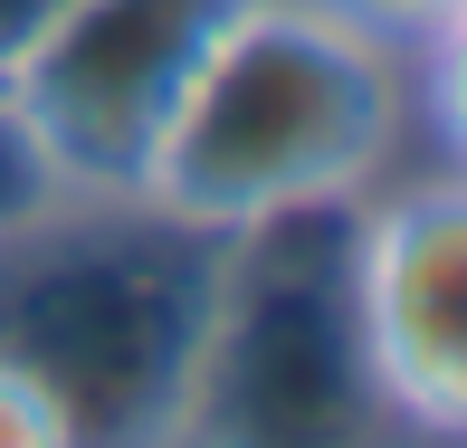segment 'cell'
Returning a JSON list of instances; mask_svg holds the SVG:
<instances>
[{
    "label": "cell",
    "instance_id": "1",
    "mask_svg": "<svg viewBox=\"0 0 467 448\" xmlns=\"http://www.w3.org/2000/svg\"><path fill=\"white\" fill-rule=\"evenodd\" d=\"M239 239L153 201H38L0 220V353L67 401L87 448H191Z\"/></svg>",
    "mask_w": 467,
    "mask_h": 448
},
{
    "label": "cell",
    "instance_id": "2",
    "mask_svg": "<svg viewBox=\"0 0 467 448\" xmlns=\"http://www.w3.org/2000/svg\"><path fill=\"white\" fill-rule=\"evenodd\" d=\"M410 172V68L306 0H248L172 105L134 201L220 239L353 210Z\"/></svg>",
    "mask_w": 467,
    "mask_h": 448
},
{
    "label": "cell",
    "instance_id": "3",
    "mask_svg": "<svg viewBox=\"0 0 467 448\" xmlns=\"http://www.w3.org/2000/svg\"><path fill=\"white\" fill-rule=\"evenodd\" d=\"M191 448H400L344 306V210L239 239Z\"/></svg>",
    "mask_w": 467,
    "mask_h": 448
},
{
    "label": "cell",
    "instance_id": "4",
    "mask_svg": "<svg viewBox=\"0 0 467 448\" xmlns=\"http://www.w3.org/2000/svg\"><path fill=\"white\" fill-rule=\"evenodd\" d=\"M248 0H48L0 48V105L19 115L48 201H134L172 105Z\"/></svg>",
    "mask_w": 467,
    "mask_h": 448
},
{
    "label": "cell",
    "instance_id": "5",
    "mask_svg": "<svg viewBox=\"0 0 467 448\" xmlns=\"http://www.w3.org/2000/svg\"><path fill=\"white\" fill-rule=\"evenodd\" d=\"M344 306L400 448H467V172L410 162L344 210Z\"/></svg>",
    "mask_w": 467,
    "mask_h": 448
},
{
    "label": "cell",
    "instance_id": "6",
    "mask_svg": "<svg viewBox=\"0 0 467 448\" xmlns=\"http://www.w3.org/2000/svg\"><path fill=\"white\" fill-rule=\"evenodd\" d=\"M410 162L467 172V10L410 57Z\"/></svg>",
    "mask_w": 467,
    "mask_h": 448
},
{
    "label": "cell",
    "instance_id": "7",
    "mask_svg": "<svg viewBox=\"0 0 467 448\" xmlns=\"http://www.w3.org/2000/svg\"><path fill=\"white\" fill-rule=\"evenodd\" d=\"M306 10H325V19H344L353 38H372V48H391L400 68H410L420 48H430L439 29L467 10V0H306Z\"/></svg>",
    "mask_w": 467,
    "mask_h": 448
},
{
    "label": "cell",
    "instance_id": "8",
    "mask_svg": "<svg viewBox=\"0 0 467 448\" xmlns=\"http://www.w3.org/2000/svg\"><path fill=\"white\" fill-rule=\"evenodd\" d=\"M0 448H87L77 420H67V401L10 353H0Z\"/></svg>",
    "mask_w": 467,
    "mask_h": 448
},
{
    "label": "cell",
    "instance_id": "9",
    "mask_svg": "<svg viewBox=\"0 0 467 448\" xmlns=\"http://www.w3.org/2000/svg\"><path fill=\"white\" fill-rule=\"evenodd\" d=\"M38 201H48V172H38L29 134H19V115L0 105V220H19V210H38Z\"/></svg>",
    "mask_w": 467,
    "mask_h": 448
}]
</instances>
